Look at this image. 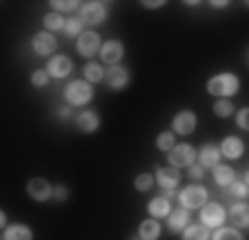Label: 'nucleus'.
Instances as JSON below:
<instances>
[{"label":"nucleus","mask_w":249,"mask_h":240,"mask_svg":"<svg viewBox=\"0 0 249 240\" xmlns=\"http://www.w3.org/2000/svg\"><path fill=\"white\" fill-rule=\"evenodd\" d=\"M65 25H67V18H62V14H58V11H49V14H45V18H42V27H45V32H49V34L65 32Z\"/></svg>","instance_id":"obj_26"},{"label":"nucleus","mask_w":249,"mask_h":240,"mask_svg":"<svg viewBox=\"0 0 249 240\" xmlns=\"http://www.w3.org/2000/svg\"><path fill=\"white\" fill-rule=\"evenodd\" d=\"M176 134L174 131H160L158 138H156V147H158V152H167L169 154L174 147H176Z\"/></svg>","instance_id":"obj_29"},{"label":"nucleus","mask_w":249,"mask_h":240,"mask_svg":"<svg viewBox=\"0 0 249 240\" xmlns=\"http://www.w3.org/2000/svg\"><path fill=\"white\" fill-rule=\"evenodd\" d=\"M78 18L85 22V27H98L109 18V5L103 0H87L80 5Z\"/></svg>","instance_id":"obj_3"},{"label":"nucleus","mask_w":249,"mask_h":240,"mask_svg":"<svg viewBox=\"0 0 249 240\" xmlns=\"http://www.w3.org/2000/svg\"><path fill=\"white\" fill-rule=\"evenodd\" d=\"M212 240H245V236L236 227H220L212 234Z\"/></svg>","instance_id":"obj_31"},{"label":"nucleus","mask_w":249,"mask_h":240,"mask_svg":"<svg viewBox=\"0 0 249 240\" xmlns=\"http://www.w3.org/2000/svg\"><path fill=\"white\" fill-rule=\"evenodd\" d=\"M240 91V78L231 71L216 73L207 80V94L213 98H231Z\"/></svg>","instance_id":"obj_1"},{"label":"nucleus","mask_w":249,"mask_h":240,"mask_svg":"<svg viewBox=\"0 0 249 240\" xmlns=\"http://www.w3.org/2000/svg\"><path fill=\"white\" fill-rule=\"evenodd\" d=\"M65 103L71 107H87L93 100V85H89L87 80H69L67 87L62 89Z\"/></svg>","instance_id":"obj_2"},{"label":"nucleus","mask_w":249,"mask_h":240,"mask_svg":"<svg viewBox=\"0 0 249 240\" xmlns=\"http://www.w3.org/2000/svg\"><path fill=\"white\" fill-rule=\"evenodd\" d=\"M243 183H245V185H247V187H249V169H247V171L243 173Z\"/></svg>","instance_id":"obj_42"},{"label":"nucleus","mask_w":249,"mask_h":240,"mask_svg":"<svg viewBox=\"0 0 249 240\" xmlns=\"http://www.w3.org/2000/svg\"><path fill=\"white\" fill-rule=\"evenodd\" d=\"M218 147H220L223 158H227V160H240L245 156V142L238 136H225Z\"/></svg>","instance_id":"obj_17"},{"label":"nucleus","mask_w":249,"mask_h":240,"mask_svg":"<svg viewBox=\"0 0 249 240\" xmlns=\"http://www.w3.org/2000/svg\"><path fill=\"white\" fill-rule=\"evenodd\" d=\"M0 227H2V229H7V227H9V223H7V214H5V211H0Z\"/></svg>","instance_id":"obj_41"},{"label":"nucleus","mask_w":249,"mask_h":240,"mask_svg":"<svg viewBox=\"0 0 249 240\" xmlns=\"http://www.w3.org/2000/svg\"><path fill=\"white\" fill-rule=\"evenodd\" d=\"M229 193H231L233 198H238V200H245L249 198V187L243 183V180H236V183L229 187Z\"/></svg>","instance_id":"obj_35"},{"label":"nucleus","mask_w":249,"mask_h":240,"mask_svg":"<svg viewBox=\"0 0 249 240\" xmlns=\"http://www.w3.org/2000/svg\"><path fill=\"white\" fill-rule=\"evenodd\" d=\"M247 7H249V0H247Z\"/></svg>","instance_id":"obj_43"},{"label":"nucleus","mask_w":249,"mask_h":240,"mask_svg":"<svg viewBox=\"0 0 249 240\" xmlns=\"http://www.w3.org/2000/svg\"><path fill=\"white\" fill-rule=\"evenodd\" d=\"M202 176H205V169H202L198 162L189 167V178H192V180H202Z\"/></svg>","instance_id":"obj_38"},{"label":"nucleus","mask_w":249,"mask_h":240,"mask_svg":"<svg viewBox=\"0 0 249 240\" xmlns=\"http://www.w3.org/2000/svg\"><path fill=\"white\" fill-rule=\"evenodd\" d=\"M220 158H223L220 147L213 145V142H205V145L198 149V165H200L202 169H216L218 165H220Z\"/></svg>","instance_id":"obj_15"},{"label":"nucleus","mask_w":249,"mask_h":240,"mask_svg":"<svg viewBox=\"0 0 249 240\" xmlns=\"http://www.w3.org/2000/svg\"><path fill=\"white\" fill-rule=\"evenodd\" d=\"M213 114L218 116V118H229V116H236V109H233V103L229 98H218L216 103H213Z\"/></svg>","instance_id":"obj_30"},{"label":"nucleus","mask_w":249,"mask_h":240,"mask_svg":"<svg viewBox=\"0 0 249 240\" xmlns=\"http://www.w3.org/2000/svg\"><path fill=\"white\" fill-rule=\"evenodd\" d=\"M229 220L233 223V227L236 229H249V205L245 203V200H240V203H233L231 207H229Z\"/></svg>","instance_id":"obj_20"},{"label":"nucleus","mask_w":249,"mask_h":240,"mask_svg":"<svg viewBox=\"0 0 249 240\" xmlns=\"http://www.w3.org/2000/svg\"><path fill=\"white\" fill-rule=\"evenodd\" d=\"M154 176H156V185H158L162 191H176L182 180L180 171H178L176 167H171V165H167V167H156Z\"/></svg>","instance_id":"obj_12"},{"label":"nucleus","mask_w":249,"mask_h":240,"mask_svg":"<svg viewBox=\"0 0 249 240\" xmlns=\"http://www.w3.org/2000/svg\"><path fill=\"white\" fill-rule=\"evenodd\" d=\"M71 116H73V107H71V104L65 103L60 109H58V120H69Z\"/></svg>","instance_id":"obj_37"},{"label":"nucleus","mask_w":249,"mask_h":240,"mask_svg":"<svg viewBox=\"0 0 249 240\" xmlns=\"http://www.w3.org/2000/svg\"><path fill=\"white\" fill-rule=\"evenodd\" d=\"M213 180H216L218 187L229 189L236 180H238V176H236V171H233L229 165H218V167L213 169Z\"/></svg>","instance_id":"obj_24"},{"label":"nucleus","mask_w":249,"mask_h":240,"mask_svg":"<svg viewBox=\"0 0 249 240\" xmlns=\"http://www.w3.org/2000/svg\"><path fill=\"white\" fill-rule=\"evenodd\" d=\"M80 5L83 2H78V0H52L49 2V7H52L53 11H58V14H73V11H80Z\"/></svg>","instance_id":"obj_28"},{"label":"nucleus","mask_w":249,"mask_h":240,"mask_svg":"<svg viewBox=\"0 0 249 240\" xmlns=\"http://www.w3.org/2000/svg\"><path fill=\"white\" fill-rule=\"evenodd\" d=\"M131 83V73L124 65H114V67H107V76H105V85H107L111 91H123L127 89Z\"/></svg>","instance_id":"obj_11"},{"label":"nucleus","mask_w":249,"mask_h":240,"mask_svg":"<svg viewBox=\"0 0 249 240\" xmlns=\"http://www.w3.org/2000/svg\"><path fill=\"white\" fill-rule=\"evenodd\" d=\"M209 203V191L202 185H189V187H182L178 193V205L189 211H200L205 205Z\"/></svg>","instance_id":"obj_4"},{"label":"nucleus","mask_w":249,"mask_h":240,"mask_svg":"<svg viewBox=\"0 0 249 240\" xmlns=\"http://www.w3.org/2000/svg\"><path fill=\"white\" fill-rule=\"evenodd\" d=\"M2 240H34V231L29 224L16 223L9 224L7 229H2Z\"/></svg>","instance_id":"obj_22"},{"label":"nucleus","mask_w":249,"mask_h":240,"mask_svg":"<svg viewBox=\"0 0 249 240\" xmlns=\"http://www.w3.org/2000/svg\"><path fill=\"white\" fill-rule=\"evenodd\" d=\"M233 120H236V127H238V129L249 131V107H240V109H236Z\"/></svg>","instance_id":"obj_34"},{"label":"nucleus","mask_w":249,"mask_h":240,"mask_svg":"<svg viewBox=\"0 0 249 240\" xmlns=\"http://www.w3.org/2000/svg\"><path fill=\"white\" fill-rule=\"evenodd\" d=\"M180 240H212V229L202 223H192L180 234Z\"/></svg>","instance_id":"obj_23"},{"label":"nucleus","mask_w":249,"mask_h":240,"mask_svg":"<svg viewBox=\"0 0 249 240\" xmlns=\"http://www.w3.org/2000/svg\"><path fill=\"white\" fill-rule=\"evenodd\" d=\"M100 127V114L93 109H83L76 116V129L83 134H96Z\"/></svg>","instance_id":"obj_18"},{"label":"nucleus","mask_w":249,"mask_h":240,"mask_svg":"<svg viewBox=\"0 0 249 240\" xmlns=\"http://www.w3.org/2000/svg\"><path fill=\"white\" fill-rule=\"evenodd\" d=\"M209 5H212L213 9H225V7H229V0H212Z\"/></svg>","instance_id":"obj_40"},{"label":"nucleus","mask_w":249,"mask_h":240,"mask_svg":"<svg viewBox=\"0 0 249 240\" xmlns=\"http://www.w3.org/2000/svg\"><path fill=\"white\" fill-rule=\"evenodd\" d=\"M187 224H192V211L178 205L169 214V218H167V229H169L171 234H182Z\"/></svg>","instance_id":"obj_16"},{"label":"nucleus","mask_w":249,"mask_h":240,"mask_svg":"<svg viewBox=\"0 0 249 240\" xmlns=\"http://www.w3.org/2000/svg\"><path fill=\"white\" fill-rule=\"evenodd\" d=\"M27 196L36 203H47L49 198H53V185L47 178H31L27 183Z\"/></svg>","instance_id":"obj_13"},{"label":"nucleus","mask_w":249,"mask_h":240,"mask_svg":"<svg viewBox=\"0 0 249 240\" xmlns=\"http://www.w3.org/2000/svg\"><path fill=\"white\" fill-rule=\"evenodd\" d=\"M67 198H69V189L65 187V185H56V187H53V200H56V203H65Z\"/></svg>","instance_id":"obj_36"},{"label":"nucleus","mask_w":249,"mask_h":240,"mask_svg":"<svg viewBox=\"0 0 249 240\" xmlns=\"http://www.w3.org/2000/svg\"><path fill=\"white\" fill-rule=\"evenodd\" d=\"M174 211V205H171L169 198H165V196H156V198L149 200V205H147V214H149V218H156V220H162V218H169V214Z\"/></svg>","instance_id":"obj_19"},{"label":"nucleus","mask_w":249,"mask_h":240,"mask_svg":"<svg viewBox=\"0 0 249 240\" xmlns=\"http://www.w3.org/2000/svg\"><path fill=\"white\" fill-rule=\"evenodd\" d=\"M198 127V116L192 109H180L171 120V131L176 136H192Z\"/></svg>","instance_id":"obj_9"},{"label":"nucleus","mask_w":249,"mask_h":240,"mask_svg":"<svg viewBox=\"0 0 249 240\" xmlns=\"http://www.w3.org/2000/svg\"><path fill=\"white\" fill-rule=\"evenodd\" d=\"M198 218H200V223L205 224V227L216 231V229H220V227H225L229 214L220 203H207L200 211H198Z\"/></svg>","instance_id":"obj_6"},{"label":"nucleus","mask_w":249,"mask_h":240,"mask_svg":"<svg viewBox=\"0 0 249 240\" xmlns=\"http://www.w3.org/2000/svg\"><path fill=\"white\" fill-rule=\"evenodd\" d=\"M160 234H162L160 223H158L156 218H145L138 224V234L136 236H138L140 240H158Z\"/></svg>","instance_id":"obj_21"},{"label":"nucleus","mask_w":249,"mask_h":240,"mask_svg":"<svg viewBox=\"0 0 249 240\" xmlns=\"http://www.w3.org/2000/svg\"><path fill=\"white\" fill-rule=\"evenodd\" d=\"M56 49H58V40H56V34H49V32H36L31 36V51L36 53L40 58H53L56 56Z\"/></svg>","instance_id":"obj_8"},{"label":"nucleus","mask_w":249,"mask_h":240,"mask_svg":"<svg viewBox=\"0 0 249 240\" xmlns=\"http://www.w3.org/2000/svg\"><path fill=\"white\" fill-rule=\"evenodd\" d=\"M167 162L171 167L182 169V167H192L198 162V149L189 142H178L169 154H167Z\"/></svg>","instance_id":"obj_5"},{"label":"nucleus","mask_w":249,"mask_h":240,"mask_svg":"<svg viewBox=\"0 0 249 240\" xmlns=\"http://www.w3.org/2000/svg\"><path fill=\"white\" fill-rule=\"evenodd\" d=\"M49 80H52V76L47 73V69H36V71L31 73V87H36V89L47 87Z\"/></svg>","instance_id":"obj_33"},{"label":"nucleus","mask_w":249,"mask_h":240,"mask_svg":"<svg viewBox=\"0 0 249 240\" xmlns=\"http://www.w3.org/2000/svg\"><path fill=\"white\" fill-rule=\"evenodd\" d=\"M154 185H156L154 173H138V176L134 178V187H136V191H140V193L154 189Z\"/></svg>","instance_id":"obj_32"},{"label":"nucleus","mask_w":249,"mask_h":240,"mask_svg":"<svg viewBox=\"0 0 249 240\" xmlns=\"http://www.w3.org/2000/svg\"><path fill=\"white\" fill-rule=\"evenodd\" d=\"M83 76H85V80H87L89 85H98V83H105L107 69H105L100 63H93V60H89V63L83 67Z\"/></svg>","instance_id":"obj_25"},{"label":"nucleus","mask_w":249,"mask_h":240,"mask_svg":"<svg viewBox=\"0 0 249 240\" xmlns=\"http://www.w3.org/2000/svg\"><path fill=\"white\" fill-rule=\"evenodd\" d=\"M124 58V45L116 38L103 42V49H100V60H103L107 67H114V65H120V60Z\"/></svg>","instance_id":"obj_14"},{"label":"nucleus","mask_w":249,"mask_h":240,"mask_svg":"<svg viewBox=\"0 0 249 240\" xmlns=\"http://www.w3.org/2000/svg\"><path fill=\"white\" fill-rule=\"evenodd\" d=\"M140 5L145 7V9H160V7H165V0H154V2H149V0H142Z\"/></svg>","instance_id":"obj_39"},{"label":"nucleus","mask_w":249,"mask_h":240,"mask_svg":"<svg viewBox=\"0 0 249 240\" xmlns=\"http://www.w3.org/2000/svg\"><path fill=\"white\" fill-rule=\"evenodd\" d=\"M47 73L52 76V80H62V78H69L73 71V60L67 56V53H56L53 58H49L47 63Z\"/></svg>","instance_id":"obj_10"},{"label":"nucleus","mask_w":249,"mask_h":240,"mask_svg":"<svg viewBox=\"0 0 249 240\" xmlns=\"http://www.w3.org/2000/svg\"><path fill=\"white\" fill-rule=\"evenodd\" d=\"M85 32H87V29H85V22L80 20V18H78V14H76V16L67 18V25H65V32H62V34H65L67 38H76V40H78V38L83 36Z\"/></svg>","instance_id":"obj_27"},{"label":"nucleus","mask_w":249,"mask_h":240,"mask_svg":"<svg viewBox=\"0 0 249 240\" xmlns=\"http://www.w3.org/2000/svg\"><path fill=\"white\" fill-rule=\"evenodd\" d=\"M100 49H103V38H100L98 32H93V29H87V32L76 40L78 56L87 58V60H93L96 56H100Z\"/></svg>","instance_id":"obj_7"}]
</instances>
